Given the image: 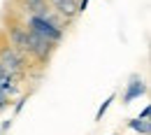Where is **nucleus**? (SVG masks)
Segmentation results:
<instances>
[{
  "mask_svg": "<svg viewBox=\"0 0 151 135\" xmlns=\"http://www.w3.org/2000/svg\"><path fill=\"white\" fill-rule=\"evenodd\" d=\"M5 105H7V91H5V89H0V110H2Z\"/></svg>",
  "mask_w": 151,
  "mask_h": 135,
  "instance_id": "nucleus-8",
  "label": "nucleus"
},
{
  "mask_svg": "<svg viewBox=\"0 0 151 135\" xmlns=\"http://www.w3.org/2000/svg\"><path fill=\"white\" fill-rule=\"evenodd\" d=\"M88 2H91V0H79V7H77V12H86Z\"/></svg>",
  "mask_w": 151,
  "mask_h": 135,
  "instance_id": "nucleus-9",
  "label": "nucleus"
},
{
  "mask_svg": "<svg viewBox=\"0 0 151 135\" xmlns=\"http://www.w3.org/2000/svg\"><path fill=\"white\" fill-rule=\"evenodd\" d=\"M28 2H30V5H40L42 0H28Z\"/></svg>",
  "mask_w": 151,
  "mask_h": 135,
  "instance_id": "nucleus-13",
  "label": "nucleus"
},
{
  "mask_svg": "<svg viewBox=\"0 0 151 135\" xmlns=\"http://www.w3.org/2000/svg\"><path fill=\"white\" fill-rule=\"evenodd\" d=\"M9 126H12V119H7V121L2 123V131H9Z\"/></svg>",
  "mask_w": 151,
  "mask_h": 135,
  "instance_id": "nucleus-12",
  "label": "nucleus"
},
{
  "mask_svg": "<svg viewBox=\"0 0 151 135\" xmlns=\"http://www.w3.org/2000/svg\"><path fill=\"white\" fill-rule=\"evenodd\" d=\"M0 63H2V68H5L7 72H14V75H17V72H19V68H21V56L14 51V49H5Z\"/></svg>",
  "mask_w": 151,
  "mask_h": 135,
  "instance_id": "nucleus-4",
  "label": "nucleus"
},
{
  "mask_svg": "<svg viewBox=\"0 0 151 135\" xmlns=\"http://www.w3.org/2000/svg\"><path fill=\"white\" fill-rule=\"evenodd\" d=\"M144 93H147V84L137 77V75H132L130 82H128V86H126V93H123V105H130L132 100L142 98Z\"/></svg>",
  "mask_w": 151,
  "mask_h": 135,
  "instance_id": "nucleus-3",
  "label": "nucleus"
},
{
  "mask_svg": "<svg viewBox=\"0 0 151 135\" xmlns=\"http://www.w3.org/2000/svg\"><path fill=\"white\" fill-rule=\"evenodd\" d=\"M128 126H130L132 131H137V133H142V135H149V131H151L149 121H147V119H139V116H137V119H132V121L128 123Z\"/></svg>",
  "mask_w": 151,
  "mask_h": 135,
  "instance_id": "nucleus-5",
  "label": "nucleus"
},
{
  "mask_svg": "<svg viewBox=\"0 0 151 135\" xmlns=\"http://www.w3.org/2000/svg\"><path fill=\"white\" fill-rule=\"evenodd\" d=\"M30 28H33L35 33H40L42 38H47L49 42H60V38H63V30L56 28L47 17H40V14L30 17Z\"/></svg>",
  "mask_w": 151,
  "mask_h": 135,
  "instance_id": "nucleus-2",
  "label": "nucleus"
},
{
  "mask_svg": "<svg viewBox=\"0 0 151 135\" xmlns=\"http://www.w3.org/2000/svg\"><path fill=\"white\" fill-rule=\"evenodd\" d=\"M23 103H26V98H21L19 103H17V112H21V110H23Z\"/></svg>",
  "mask_w": 151,
  "mask_h": 135,
  "instance_id": "nucleus-11",
  "label": "nucleus"
},
{
  "mask_svg": "<svg viewBox=\"0 0 151 135\" xmlns=\"http://www.w3.org/2000/svg\"><path fill=\"white\" fill-rule=\"evenodd\" d=\"M149 114H151V107H144L142 114H139V119H149Z\"/></svg>",
  "mask_w": 151,
  "mask_h": 135,
  "instance_id": "nucleus-10",
  "label": "nucleus"
},
{
  "mask_svg": "<svg viewBox=\"0 0 151 135\" xmlns=\"http://www.w3.org/2000/svg\"><path fill=\"white\" fill-rule=\"evenodd\" d=\"M12 40L19 49H26V33L23 30H12Z\"/></svg>",
  "mask_w": 151,
  "mask_h": 135,
  "instance_id": "nucleus-6",
  "label": "nucleus"
},
{
  "mask_svg": "<svg viewBox=\"0 0 151 135\" xmlns=\"http://www.w3.org/2000/svg\"><path fill=\"white\" fill-rule=\"evenodd\" d=\"M51 44H54V42H49L47 38H42V35L35 33L33 28H30V30H26V51L35 54L40 61H47L49 51H51Z\"/></svg>",
  "mask_w": 151,
  "mask_h": 135,
  "instance_id": "nucleus-1",
  "label": "nucleus"
},
{
  "mask_svg": "<svg viewBox=\"0 0 151 135\" xmlns=\"http://www.w3.org/2000/svg\"><path fill=\"white\" fill-rule=\"evenodd\" d=\"M112 103H114V96H109L102 105H100V110H98V114H95V121H102V116H105V112L109 110V105H112Z\"/></svg>",
  "mask_w": 151,
  "mask_h": 135,
  "instance_id": "nucleus-7",
  "label": "nucleus"
}]
</instances>
